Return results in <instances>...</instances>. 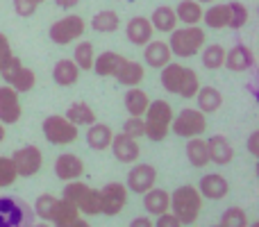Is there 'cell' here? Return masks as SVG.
Returning <instances> with one entry per match:
<instances>
[{"label": "cell", "mask_w": 259, "mask_h": 227, "mask_svg": "<svg viewBox=\"0 0 259 227\" xmlns=\"http://www.w3.org/2000/svg\"><path fill=\"white\" fill-rule=\"evenodd\" d=\"M161 75H159V82L164 86V91L168 94H175L180 98H193L200 86V80H198V73L189 66H182V64H175V62H168L159 68Z\"/></svg>", "instance_id": "1"}, {"label": "cell", "mask_w": 259, "mask_h": 227, "mask_svg": "<svg viewBox=\"0 0 259 227\" xmlns=\"http://www.w3.org/2000/svg\"><path fill=\"white\" fill-rule=\"evenodd\" d=\"M202 209V196L196 187H178L170 193V211L178 216L180 225H193L200 216Z\"/></svg>", "instance_id": "2"}, {"label": "cell", "mask_w": 259, "mask_h": 227, "mask_svg": "<svg viewBox=\"0 0 259 227\" xmlns=\"http://www.w3.org/2000/svg\"><path fill=\"white\" fill-rule=\"evenodd\" d=\"M205 41H207V36L200 25H187V27H180V30L173 27L170 30V39H168V48L175 57L189 59L200 53Z\"/></svg>", "instance_id": "3"}, {"label": "cell", "mask_w": 259, "mask_h": 227, "mask_svg": "<svg viewBox=\"0 0 259 227\" xmlns=\"http://www.w3.org/2000/svg\"><path fill=\"white\" fill-rule=\"evenodd\" d=\"M170 120H173V107H170L166 100H152L148 103L146 112H143V125H146V134L150 141L159 143L166 139L170 127Z\"/></svg>", "instance_id": "4"}, {"label": "cell", "mask_w": 259, "mask_h": 227, "mask_svg": "<svg viewBox=\"0 0 259 227\" xmlns=\"http://www.w3.org/2000/svg\"><path fill=\"white\" fill-rule=\"evenodd\" d=\"M62 198L66 202H71V205L84 216H98L100 214L98 191L91 189L89 184L80 182V179H71V182H66Z\"/></svg>", "instance_id": "5"}, {"label": "cell", "mask_w": 259, "mask_h": 227, "mask_svg": "<svg viewBox=\"0 0 259 227\" xmlns=\"http://www.w3.org/2000/svg\"><path fill=\"white\" fill-rule=\"evenodd\" d=\"M0 75H3V80L7 82L12 89H16L18 94H27V91H32L36 84L34 71L23 66V62L18 57H14V55L0 66Z\"/></svg>", "instance_id": "6"}, {"label": "cell", "mask_w": 259, "mask_h": 227, "mask_svg": "<svg viewBox=\"0 0 259 227\" xmlns=\"http://www.w3.org/2000/svg\"><path fill=\"white\" fill-rule=\"evenodd\" d=\"M170 129H173V134H178V137H182V139L200 137V134H205V129H207V116L202 114L200 109L184 107L178 116H173Z\"/></svg>", "instance_id": "7"}, {"label": "cell", "mask_w": 259, "mask_h": 227, "mask_svg": "<svg viewBox=\"0 0 259 227\" xmlns=\"http://www.w3.org/2000/svg\"><path fill=\"white\" fill-rule=\"evenodd\" d=\"M84 30H87L84 18L71 14V16H64V18H59V21H55L48 30V36H50L53 43L68 46V43H73V41L80 39V36L84 34Z\"/></svg>", "instance_id": "8"}, {"label": "cell", "mask_w": 259, "mask_h": 227, "mask_svg": "<svg viewBox=\"0 0 259 227\" xmlns=\"http://www.w3.org/2000/svg\"><path fill=\"white\" fill-rule=\"evenodd\" d=\"M44 137L53 146H68L77 139V125H73L66 116H46Z\"/></svg>", "instance_id": "9"}, {"label": "cell", "mask_w": 259, "mask_h": 227, "mask_svg": "<svg viewBox=\"0 0 259 227\" xmlns=\"http://www.w3.org/2000/svg\"><path fill=\"white\" fill-rule=\"evenodd\" d=\"M100 214L105 216H118L123 207L127 205V187L121 182H109L98 191Z\"/></svg>", "instance_id": "10"}, {"label": "cell", "mask_w": 259, "mask_h": 227, "mask_svg": "<svg viewBox=\"0 0 259 227\" xmlns=\"http://www.w3.org/2000/svg\"><path fill=\"white\" fill-rule=\"evenodd\" d=\"M32 216L27 211V205L18 198H0V227H18L30 225Z\"/></svg>", "instance_id": "11"}, {"label": "cell", "mask_w": 259, "mask_h": 227, "mask_svg": "<svg viewBox=\"0 0 259 227\" xmlns=\"http://www.w3.org/2000/svg\"><path fill=\"white\" fill-rule=\"evenodd\" d=\"M18 177H34L44 166V155L36 146H23L12 155Z\"/></svg>", "instance_id": "12"}, {"label": "cell", "mask_w": 259, "mask_h": 227, "mask_svg": "<svg viewBox=\"0 0 259 227\" xmlns=\"http://www.w3.org/2000/svg\"><path fill=\"white\" fill-rule=\"evenodd\" d=\"M18 91L12 89L9 84L0 86V123L3 125H14L21 120L23 107H21V98Z\"/></svg>", "instance_id": "13"}, {"label": "cell", "mask_w": 259, "mask_h": 227, "mask_svg": "<svg viewBox=\"0 0 259 227\" xmlns=\"http://www.w3.org/2000/svg\"><path fill=\"white\" fill-rule=\"evenodd\" d=\"M157 182V168L150 164H137L127 173V191L132 193H146L148 189H152Z\"/></svg>", "instance_id": "14"}, {"label": "cell", "mask_w": 259, "mask_h": 227, "mask_svg": "<svg viewBox=\"0 0 259 227\" xmlns=\"http://www.w3.org/2000/svg\"><path fill=\"white\" fill-rule=\"evenodd\" d=\"M109 148H112L114 157H116L121 164H134V161L139 159V155H141L139 141H137V139H132V137H127L125 132L114 134Z\"/></svg>", "instance_id": "15"}, {"label": "cell", "mask_w": 259, "mask_h": 227, "mask_svg": "<svg viewBox=\"0 0 259 227\" xmlns=\"http://www.w3.org/2000/svg\"><path fill=\"white\" fill-rule=\"evenodd\" d=\"M223 66L232 73H246L255 66V55H252V50L248 48V46L239 43V46H234L232 50H225Z\"/></svg>", "instance_id": "16"}, {"label": "cell", "mask_w": 259, "mask_h": 227, "mask_svg": "<svg viewBox=\"0 0 259 227\" xmlns=\"http://www.w3.org/2000/svg\"><path fill=\"white\" fill-rule=\"evenodd\" d=\"M84 173V161L73 152H64L55 159V175L62 182H71V179H80V175Z\"/></svg>", "instance_id": "17"}, {"label": "cell", "mask_w": 259, "mask_h": 227, "mask_svg": "<svg viewBox=\"0 0 259 227\" xmlns=\"http://www.w3.org/2000/svg\"><path fill=\"white\" fill-rule=\"evenodd\" d=\"M198 191H200V196L207 198V200H223V198L230 193V182L223 177V175L209 173V175H202L200 177Z\"/></svg>", "instance_id": "18"}, {"label": "cell", "mask_w": 259, "mask_h": 227, "mask_svg": "<svg viewBox=\"0 0 259 227\" xmlns=\"http://www.w3.org/2000/svg\"><path fill=\"white\" fill-rule=\"evenodd\" d=\"M207 152H209V164L216 166H228L234 159L232 143H230L228 137H221V134H216L207 141Z\"/></svg>", "instance_id": "19"}, {"label": "cell", "mask_w": 259, "mask_h": 227, "mask_svg": "<svg viewBox=\"0 0 259 227\" xmlns=\"http://www.w3.org/2000/svg\"><path fill=\"white\" fill-rule=\"evenodd\" d=\"M125 59L127 57L114 53V50H105V53H100L98 57H94L91 71H96V75H100V77H114L118 73V68L125 64Z\"/></svg>", "instance_id": "20"}, {"label": "cell", "mask_w": 259, "mask_h": 227, "mask_svg": "<svg viewBox=\"0 0 259 227\" xmlns=\"http://www.w3.org/2000/svg\"><path fill=\"white\" fill-rule=\"evenodd\" d=\"M152 32H155V27H152L150 18H146V16L130 18L125 25V34H127L130 43H134V46H146L152 39Z\"/></svg>", "instance_id": "21"}, {"label": "cell", "mask_w": 259, "mask_h": 227, "mask_svg": "<svg viewBox=\"0 0 259 227\" xmlns=\"http://www.w3.org/2000/svg\"><path fill=\"white\" fill-rule=\"evenodd\" d=\"M143 59L150 68H161L164 64H168L173 59V53H170L168 43L166 41H148L143 46Z\"/></svg>", "instance_id": "22"}, {"label": "cell", "mask_w": 259, "mask_h": 227, "mask_svg": "<svg viewBox=\"0 0 259 227\" xmlns=\"http://www.w3.org/2000/svg\"><path fill=\"white\" fill-rule=\"evenodd\" d=\"M143 196V209L148 211L150 216H159L164 211L170 209V193L164 191V189H148Z\"/></svg>", "instance_id": "23"}, {"label": "cell", "mask_w": 259, "mask_h": 227, "mask_svg": "<svg viewBox=\"0 0 259 227\" xmlns=\"http://www.w3.org/2000/svg\"><path fill=\"white\" fill-rule=\"evenodd\" d=\"M87 146L91 148V150H107L109 148V143H112V137H114V132H112V127L109 125H105V123H91V125H87Z\"/></svg>", "instance_id": "24"}, {"label": "cell", "mask_w": 259, "mask_h": 227, "mask_svg": "<svg viewBox=\"0 0 259 227\" xmlns=\"http://www.w3.org/2000/svg\"><path fill=\"white\" fill-rule=\"evenodd\" d=\"M50 223H55L59 227H73V225L84 227L87 225L84 220L80 218V211H77L71 202L64 200V198L57 200V207H55V214H53V220H50Z\"/></svg>", "instance_id": "25"}, {"label": "cell", "mask_w": 259, "mask_h": 227, "mask_svg": "<svg viewBox=\"0 0 259 227\" xmlns=\"http://www.w3.org/2000/svg\"><path fill=\"white\" fill-rule=\"evenodd\" d=\"M193 98H196L198 109H200L202 114H214V112H219L221 105H223V94H221L216 86H198Z\"/></svg>", "instance_id": "26"}, {"label": "cell", "mask_w": 259, "mask_h": 227, "mask_svg": "<svg viewBox=\"0 0 259 227\" xmlns=\"http://www.w3.org/2000/svg\"><path fill=\"white\" fill-rule=\"evenodd\" d=\"M80 77V68L73 59H59L53 68V80L57 82L59 86H73Z\"/></svg>", "instance_id": "27"}, {"label": "cell", "mask_w": 259, "mask_h": 227, "mask_svg": "<svg viewBox=\"0 0 259 227\" xmlns=\"http://www.w3.org/2000/svg\"><path fill=\"white\" fill-rule=\"evenodd\" d=\"M187 159L193 168H205L209 164V152H207V141H202L200 137H191L187 143Z\"/></svg>", "instance_id": "28"}, {"label": "cell", "mask_w": 259, "mask_h": 227, "mask_svg": "<svg viewBox=\"0 0 259 227\" xmlns=\"http://www.w3.org/2000/svg\"><path fill=\"white\" fill-rule=\"evenodd\" d=\"M114 77H116L123 86H139L143 82V77H146V68H143L139 62H130V59H125V64L118 68V73Z\"/></svg>", "instance_id": "29"}, {"label": "cell", "mask_w": 259, "mask_h": 227, "mask_svg": "<svg viewBox=\"0 0 259 227\" xmlns=\"http://www.w3.org/2000/svg\"><path fill=\"white\" fill-rule=\"evenodd\" d=\"M148 103H150V98H148L146 91L139 89V86H127V94L123 96V105H125L130 116H143Z\"/></svg>", "instance_id": "30"}, {"label": "cell", "mask_w": 259, "mask_h": 227, "mask_svg": "<svg viewBox=\"0 0 259 227\" xmlns=\"http://www.w3.org/2000/svg\"><path fill=\"white\" fill-rule=\"evenodd\" d=\"M202 5L198 0H182V3L175 7V16H178L180 23L184 25H198L202 21Z\"/></svg>", "instance_id": "31"}, {"label": "cell", "mask_w": 259, "mask_h": 227, "mask_svg": "<svg viewBox=\"0 0 259 227\" xmlns=\"http://www.w3.org/2000/svg\"><path fill=\"white\" fill-rule=\"evenodd\" d=\"M202 21L211 30L230 27V5H211L207 12H202Z\"/></svg>", "instance_id": "32"}, {"label": "cell", "mask_w": 259, "mask_h": 227, "mask_svg": "<svg viewBox=\"0 0 259 227\" xmlns=\"http://www.w3.org/2000/svg\"><path fill=\"white\" fill-rule=\"evenodd\" d=\"M150 23L157 32H170L175 25H178V16H175V9L168 7V5H159L155 7L150 16Z\"/></svg>", "instance_id": "33"}, {"label": "cell", "mask_w": 259, "mask_h": 227, "mask_svg": "<svg viewBox=\"0 0 259 227\" xmlns=\"http://www.w3.org/2000/svg\"><path fill=\"white\" fill-rule=\"evenodd\" d=\"M118 25H121V18L114 9H103L98 12L94 18H91V27L96 32H103V34H109V32H116Z\"/></svg>", "instance_id": "34"}, {"label": "cell", "mask_w": 259, "mask_h": 227, "mask_svg": "<svg viewBox=\"0 0 259 227\" xmlns=\"http://www.w3.org/2000/svg\"><path fill=\"white\" fill-rule=\"evenodd\" d=\"M64 116H66L73 125H77V127L96 123V112L91 109V105H87V103H73L71 107L66 109V114Z\"/></svg>", "instance_id": "35"}, {"label": "cell", "mask_w": 259, "mask_h": 227, "mask_svg": "<svg viewBox=\"0 0 259 227\" xmlns=\"http://www.w3.org/2000/svg\"><path fill=\"white\" fill-rule=\"evenodd\" d=\"M205 48V46H202ZM223 62H225V48L221 43H209L205 50H202V66L207 71H219L223 68Z\"/></svg>", "instance_id": "36"}, {"label": "cell", "mask_w": 259, "mask_h": 227, "mask_svg": "<svg viewBox=\"0 0 259 227\" xmlns=\"http://www.w3.org/2000/svg\"><path fill=\"white\" fill-rule=\"evenodd\" d=\"M94 43L91 41H82V43L75 46V53H73V62L77 64V68L80 71H91V66H94Z\"/></svg>", "instance_id": "37"}, {"label": "cell", "mask_w": 259, "mask_h": 227, "mask_svg": "<svg viewBox=\"0 0 259 227\" xmlns=\"http://www.w3.org/2000/svg\"><path fill=\"white\" fill-rule=\"evenodd\" d=\"M57 200L59 198H55V196H50V193H44V196H39L36 198V202H34V214L39 216L41 220H53V214H55V207H57Z\"/></svg>", "instance_id": "38"}, {"label": "cell", "mask_w": 259, "mask_h": 227, "mask_svg": "<svg viewBox=\"0 0 259 227\" xmlns=\"http://www.w3.org/2000/svg\"><path fill=\"white\" fill-rule=\"evenodd\" d=\"M230 5V27L232 30H241L243 25L248 23V18H250V12H248V7L243 3H239V0H232Z\"/></svg>", "instance_id": "39"}, {"label": "cell", "mask_w": 259, "mask_h": 227, "mask_svg": "<svg viewBox=\"0 0 259 227\" xmlns=\"http://www.w3.org/2000/svg\"><path fill=\"white\" fill-rule=\"evenodd\" d=\"M221 225L225 227H248V214L241 207H230L223 216H221Z\"/></svg>", "instance_id": "40"}, {"label": "cell", "mask_w": 259, "mask_h": 227, "mask_svg": "<svg viewBox=\"0 0 259 227\" xmlns=\"http://www.w3.org/2000/svg\"><path fill=\"white\" fill-rule=\"evenodd\" d=\"M18 173H16V166H14L12 157H0V189L5 187H12L16 182Z\"/></svg>", "instance_id": "41"}, {"label": "cell", "mask_w": 259, "mask_h": 227, "mask_svg": "<svg viewBox=\"0 0 259 227\" xmlns=\"http://www.w3.org/2000/svg\"><path fill=\"white\" fill-rule=\"evenodd\" d=\"M123 132L132 139H141L146 134V125H143V116H130L123 123Z\"/></svg>", "instance_id": "42"}, {"label": "cell", "mask_w": 259, "mask_h": 227, "mask_svg": "<svg viewBox=\"0 0 259 227\" xmlns=\"http://www.w3.org/2000/svg\"><path fill=\"white\" fill-rule=\"evenodd\" d=\"M14 12L23 18H30V16H34L36 5L30 3V0H14Z\"/></svg>", "instance_id": "43"}, {"label": "cell", "mask_w": 259, "mask_h": 227, "mask_svg": "<svg viewBox=\"0 0 259 227\" xmlns=\"http://www.w3.org/2000/svg\"><path fill=\"white\" fill-rule=\"evenodd\" d=\"M157 227H178L180 225V220H178V216L173 214V211H164V214H159L157 216Z\"/></svg>", "instance_id": "44"}, {"label": "cell", "mask_w": 259, "mask_h": 227, "mask_svg": "<svg viewBox=\"0 0 259 227\" xmlns=\"http://www.w3.org/2000/svg\"><path fill=\"white\" fill-rule=\"evenodd\" d=\"M12 55L14 53H12V46H9V39L3 34V32H0V66H3V64L7 62Z\"/></svg>", "instance_id": "45"}, {"label": "cell", "mask_w": 259, "mask_h": 227, "mask_svg": "<svg viewBox=\"0 0 259 227\" xmlns=\"http://www.w3.org/2000/svg\"><path fill=\"white\" fill-rule=\"evenodd\" d=\"M77 3H80V0H55V5L62 7V9H73Z\"/></svg>", "instance_id": "46"}, {"label": "cell", "mask_w": 259, "mask_h": 227, "mask_svg": "<svg viewBox=\"0 0 259 227\" xmlns=\"http://www.w3.org/2000/svg\"><path fill=\"white\" fill-rule=\"evenodd\" d=\"M257 137H259V132H252L250 134V141H248V148H250L252 155H259V150H257Z\"/></svg>", "instance_id": "47"}, {"label": "cell", "mask_w": 259, "mask_h": 227, "mask_svg": "<svg viewBox=\"0 0 259 227\" xmlns=\"http://www.w3.org/2000/svg\"><path fill=\"white\" fill-rule=\"evenodd\" d=\"M132 225L134 227H146V225H152V223H150V218H134Z\"/></svg>", "instance_id": "48"}, {"label": "cell", "mask_w": 259, "mask_h": 227, "mask_svg": "<svg viewBox=\"0 0 259 227\" xmlns=\"http://www.w3.org/2000/svg\"><path fill=\"white\" fill-rule=\"evenodd\" d=\"M3 141H5V125L0 123V143H3Z\"/></svg>", "instance_id": "49"}, {"label": "cell", "mask_w": 259, "mask_h": 227, "mask_svg": "<svg viewBox=\"0 0 259 227\" xmlns=\"http://www.w3.org/2000/svg\"><path fill=\"white\" fill-rule=\"evenodd\" d=\"M30 3H34L36 7H39V5H41V3H46V0H30Z\"/></svg>", "instance_id": "50"}, {"label": "cell", "mask_w": 259, "mask_h": 227, "mask_svg": "<svg viewBox=\"0 0 259 227\" xmlns=\"http://www.w3.org/2000/svg\"><path fill=\"white\" fill-rule=\"evenodd\" d=\"M200 5H207V3H214V0H198Z\"/></svg>", "instance_id": "51"}]
</instances>
